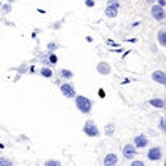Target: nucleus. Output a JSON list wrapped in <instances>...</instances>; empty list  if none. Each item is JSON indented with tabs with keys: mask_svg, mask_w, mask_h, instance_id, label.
Here are the masks:
<instances>
[{
	"mask_svg": "<svg viewBox=\"0 0 166 166\" xmlns=\"http://www.w3.org/2000/svg\"><path fill=\"white\" fill-rule=\"evenodd\" d=\"M75 106L83 114H89L91 110H93V102L85 96H75Z\"/></svg>",
	"mask_w": 166,
	"mask_h": 166,
	"instance_id": "f257e3e1",
	"label": "nucleus"
},
{
	"mask_svg": "<svg viewBox=\"0 0 166 166\" xmlns=\"http://www.w3.org/2000/svg\"><path fill=\"white\" fill-rule=\"evenodd\" d=\"M83 131H85V134L89 136V137H98V136L101 134L99 130H98V126H96V123L93 122V120H88V122L85 123V128H83Z\"/></svg>",
	"mask_w": 166,
	"mask_h": 166,
	"instance_id": "f03ea898",
	"label": "nucleus"
},
{
	"mask_svg": "<svg viewBox=\"0 0 166 166\" xmlns=\"http://www.w3.org/2000/svg\"><path fill=\"white\" fill-rule=\"evenodd\" d=\"M118 13V2H115V0H110L107 8H106V16L107 18H115Z\"/></svg>",
	"mask_w": 166,
	"mask_h": 166,
	"instance_id": "7ed1b4c3",
	"label": "nucleus"
},
{
	"mask_svg": "<svg viewBox=\"0 0 166 166\" xmlns=\"http://www.w3.org/2000/svg\"><path fill=\"white\" fill-rule=\"evenodd\" d=\"M136 155H137V153H136V147H134L133 144H126V145H123V156H125V158L133 160Z\"/></svg>",
	"mask_w": 166,
	"mask_h": 166,
	"instance_id": "20e7f679",
	"label": "nucleus"
},
{
	"mask_svg": "<svg viewBox=\"0 0 166 166\" xmlns=\"http://www.w3.org/2000/svg\"><path fill=\"white\" fill-rule=\"evenodd\" d=\"M152 16L155 18L156 21H163L166 15H164V10H163L161 6H158V5H153V6H152Z\"/></svg>",
	"mask_w": 166,
	"mask_h": 166,
	"instance_id": "39448f33",
	"label": "nucleus"
},
{
	"mask_svg": "<svg viewBox=\"0 0 166 166\" xmlns=\"http://www.w3.org/2000/svg\"><path fill=\"white\" fill-rule=\"evenodd\" d=\"M147 156H149V160L152 161H156V160H160L163 153H161V149L160 147H152V149L149 150V153H147Z\"/></svg>",
	"mask_w": 166,
	"mask_h": 166,
	"instance_id": "423d86ee",
	"label": "nucleus"
},
{
	"mask_svg": "<svg viewBox=\"0 0 166 166\" xmlns=\"http://www.w3.org/2000/svg\"><path fill=\"white\" fill-rule=\"evenodd\" d=\"M61 93L66 98H75V89H73V86L70 85V83H64V85L61 86Z\"/></svg>",
	"mask_w": 166,
	"mask_h": 166,
	"instance_id": "0eeeda50",
	"label": "nucleus"
},
{
	"mask_svg": "<svg viewBox=\"0 0 166 166\" xmlns=\"http://www.w3.org/2000/svg\"><path fill=\"white\" fill-rule=\"evenodd\" d=\"M147 144H149V139L144 134H139L134 137V147H137V149H144V147H147Z\"/></svg>",
	"mask_w": 166,
	"mask_h": 166,
	"instance_id": "6e6552de",
	"label": "nucleus"
},
{
	"mask_svg": "<svg viewBox=\"0 0 166 166\" xmlns=\"http://www.w3.org/2000/svg\"><path fill=\"white\" fill-rule=\"evenodd\" d=\"M118 163V156L115 153H107L104 158V166H115Z\"/></svg>",
	"mask_w": 166,
	"mask_h": 166,
	"instance_id": "1a4fd4ad",
	"label": "nucleus"
},
{
	"mask_svg": "<svg viewBox=\"0 0 166 166\" xmlns=\"http://www.w3.org/2000/svg\"><path fill=\"white\" fill-rule=\"evenodd\" d=\"M152 78H153L155 81H158L160 85H164V83H166V75H164L163 70H155V72L152 73Z\"/></svg>",
	"mask_w": 166,
	"mask_h": 166,
	"instance_id": "9d476101",
	"label": "nucleus"
},
{
	"mask_svg": "<svg viewBox=\"0 0 166 166\" xmlns=\"http://www.w3.org/2000/svg\"><path fill=\"white\" fill-rule=\"evenodd\" d=\"M96 69H98L99 73H102V75H109V73L112 72V69H110V66H109L107 62H99Z\"/></svg>",
	"mask_w": 166,
	"mask_h": 166,
	"instance_id": "9b49d317",
	"label": "nucleus"
},
{
	"mask_svg": "<svg viewBox=\"0 0 166 166\" xmlns=\"http://www.w3.org/2000/svg\"><path fill=\"white\" fill-rule=\"evenodd\" d=\"M150 104H152L153 107L163 109V107H164V101H163V99H160V98H156V99H152V101H150Z\"/></svg>",
	"mask_w": 166,
	"mask_h": 166,
	"instance_id": "f8f14e48",
	"label": "nucleus"
},
{
	"mask_svg": "<svg viewBox=\"0 0 166 166\" xmlns=\"http://www.w3.org/2000/svg\"><path fill=\"white\" fill-rule=\"evenodd\" d=\"M158 42H160L161 47H166V32L163 29L158 32Z\"/></svg>",
	"mask_w": 166,
	"mask_h": 166,
	"instance_id": "ddd939ff",
	"label": "nucleus"
},
{
	"mask_svg": "<svg viewBox=\"0 0 166 166\" xmlns=\"http://www.w3.org/2000/svg\"><path fill=\"white\" fill-rule=\"evenodd\" d=\"M40 73H42L43 77H47V78H51V77H53V70L48 69V67H43V69L40 70Z\"/></svg>",
	"mask_w": 166,
	"mask_h": 166,
	"instance_id": "4468645a",
	"label": "nucleus"
},
{
	"mask_svg": "<svg viewBox=\"0 0 166 166\" xmlns=\"http://www.w3.org/2000/svg\"><path fill=\"white\" fill-rule=\"evenodd\" d=\"M0 166H13V161L5 158V156H2V158H0Z\"/></svg>",
	"mask_w": 166,
	"mask_h": 166,
	"instance_id": "2eb2a0df",
	"label": "nucleus"
},
{
	"mask_svg": "<svg viewBox=\"0 0 166 166\" xmlns=\"http://www.w3.org/2000/svg\"><path fill=\"white\" fill-rule=\"evenodd\" d=\"M61 75H62L64 78H72L73 73H72L70 70H67V69H62V70H61Z\"/></svg>",
	"mask_w": 166,
	"mask_h": 166,
	"instance_id": "dca6fc26",
	"label": "nucleus"
},
{
	"mask_svg": "<svg viewBox=\"0 0 166 166\" xmlns=\"http://www.w3.org/2000/svg\"><path fill=\"white\" fill-rule=\"evenodd\" d=\"M45 166H62V164L58 160H48L47 163H45Z\"/></svg>",
	"mask_w": 166,
	"mask_h": 166,
	"instance_id": "f3484780",
	"label": "nucleus"
},
{
	"mask_svg": "<svg viewBox=\"0 0 166 166\" xmlns=\"http://www.w3.org/2000/svg\"><path fill=\"white\" fill-rule=\"evenodd\" d=\"M114 128H115V126H114L112 123H109V125H107V128H106V134L112 136V134H114Z\"/></svg>",
	"mask_w": 166,
	"mask_h": 166,
	"instance_id": "a211bd4d",
	"label": "nucleus"
},
{
	"mask_svg": "<svg viewBox=\"0 0 166 166\" xmlns=\"http://www.w3.org/2000/svg\"><path fill=\"white\" fill-rule=\"evenodd\" d=\"M58 48V43H48V50L53 51V50H56Z\"/></svg>",
	"mask_w": 166,
	"mask_h": 166,
	"instance_id": "6ab92c4d",
	"label": "nucleus"
},
{
	"mask_svg": "<svg viewBox=\"0 0 166 166\" xmlns=\"http://www.w3.org/2000/svg\"><path fill=\"white\" fill-rule=\"evenodd\" d=\"M131 166H145V164H144V161L136 160V161H133V163H131Z\"/></svg>",
	"mask_w": 166,
	"mask_h": 166,
	"instance_id": "aec40b11",
	"label": "nucleus"
},
{
	"mask_svg": "<svg viewBox=\"0 0 166 166\" xmlns=\"http://www.w3.org/2000/svg\"><path fill=\"white\" fill-rule=\"evenodd\" d=\"M56 61H58V58H56V54H50V62H53V64H54V62H56Z\"/></svg>",
	"mask_w": 166,
	"mask_h": 166,
	"instance_id": "412c9836",
	"label": "nucleus"
},
{
	"mask_svg": "<svg viewBox=\"0 0 166 166\" xmlns=\"http://www.w3.org/2000/svg\"><path fill=\"white\" fill-rule=\"evenodd\" d=\"M85 5H86V6H94V2H93V0H86Z\"/></svg>",
	"mask_w": 166,
	"mask_h": 166,
	"instance_id": "4be33fe9",
	"label": "nucleus"
},
{
	"mask_svg": "<svg viewBox=\"0 0 166 166\" xmlns=\"http://www.w3.org/2000/svg\"><path fill=\"white\" fill-rule=\"evenodd\" d=\"M164 3H166V0H158V6H164Z\"/></svg>",
	"mask_w": 166,
	"mask_h": 166,
	"instance_id": "5701e85b",
	"label": "nucleus"
},
{
	"mask_svg": "<svg viewBox=\"0 0 166 166\" xmlns=\"http://www.w3.org/2000/svg\"><path fill=\"white\" fill-rule=\"evenodd\" d=\"M160 128H161V130H164V120H161V122H160Z\"/></svg>",
	"mask_w": 166,
	"mask_h": 166,
	"instance_id": "b1692460",
	"label": "nucleus"
},
{
	"mask_svg": "<svg viewBox=\"0 0 166 166\" xmlns=\"http://www.w3.org/2000/svg\"><path fill=\"white\" fill-rule=\"evenodd\" d=\"M8 2H10V3H13V2H15V0H8Z\"/></svg>",
	"mask_w": 166,
	"mask_h": 166,
	"instance_id": "393cba45",
	"label": "nucleus"
}]
</instances>
